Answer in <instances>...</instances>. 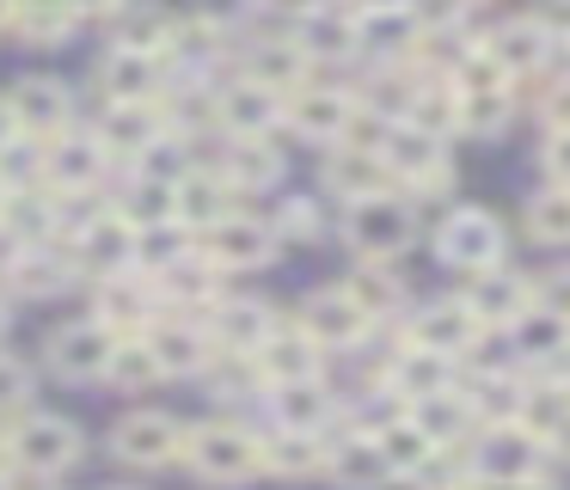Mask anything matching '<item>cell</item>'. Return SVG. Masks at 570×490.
Instances as JSON below:
<instances>
[{"instance_id": "cell-56", "label": "cell", "mask_w": 570, "mask_h": 490, "mask_svg": "<svg viewBox=\"0 0 570 490\" xmlns=\"http://www.w3.org/2000/svg\"><path fill=\"white\" fill-rule=\"evenodd\" d=\"M350 7H356V12H405L411 0H350Z\"/></svg>"}, {"instance_id": "cell-35", "label": "cell", "mask_w": 570, "mask_h": 490, "mask_svg": "<svg viewBox=\"0 0 570 490\" xmlns=\"http://www.w3.org/2000/svg\"><path fill=\"white\" fill-rule=\"evenodd\" d=\"M411 423H417L435 448H454V441L472 429V404H466V392L448 386V392H430V399L411 404Z\"/></svg>"}, {"instance_id": "cell-42", "label": "cell", "mask_w": 570, "mask_h": 490, "mask_svg": "<svg viewBox=\"0 0 570 490\" xmlns=\"http://www.w3.org/2000/svg\"><path fill=\"white\" fill-rule=\"evenodd\" d=\"M105 380H117V392H148L160 374V362H154V350L141 337H117L111 362H105Z\"/></svg>"}, {"instance_id": "cell-50", "label": "cell", "mask_w": 570, "mask_h": 490, "mask_svg": "<svg viewBox=\"0 0 570 490\" xmlns=\"http://www.w3.org/2000/svg\"><path fill=\"white\" fill-rule=\"evenodd\" d=\"M546 178L570 190V129H552V141H546Z\"/></svg>"}, {"instance_id": "cell-32", "label": "cell", "mask_w": 570, "mask_h": 490, "mask_svg": "<svg viewBox=\"0 0 570 490\" xmlns=\"http://www.w3.org/2000/svg\"><path fill=\"white\" fill-rule=\"evenodd\" d=\"M374 441H381V453H386V465H393V478H417V472H430L435 453H442L417 423H411V411H405V416H393V423H381V429H374Z\"/></svg>"}, {"instance_id": "cell-28", "label": "cell", "mask_w": 570, "mask_h": 490, "mask_svg": "<svg viewBox=\"0 0 570 490\" xmlns=\"http://www.w3.org/2000/svg\"><path fill=\"white\" fill-rule=\"evenodd\" d=\"M252 362H258V374L271 386H283V380H320V343L307 331H271Z\"/></svg>"}, {"instance_id": "cell-59", "label": "cell", "mask_w": 570, "mask_h": 490, "mask_svg": "<svg viewBox=\"0 0 570 490\" xmlns=\"http://www.w3.org/2000/svg\"><path fill=\"white\" fill-rule=\"evenodd\" d=\"M0 331H7V301H0Z\"/></svg>"}, {"instance_id": "cell-48", "label": "cell", "mask_w": 570, "mask_h": 490, "mask_svg": "<svg viewBox=\"0 0 570 490\" xmlns=\"http://www.w3.org/2000/svg\"><path fill=\"white\" fill-rule=\"evenodd\" d=\"M26 399H31V374H26V362L0 355V416H13Z\"/></svg>"}, {"instance_id": "cell-43", "label": "cell", "mask_w": 570, "mask_h": 490, "mask_svg": "<svg viewBox=\"0 0 570 490\" xmlns=\"http://www.w3.org/2000/svg\"><path fill=\"white\" fill-rule=\"evenodd\" d=\"M117 215H124L129 227H166V220H173V178H154V171H141L136 190H129V203L117 208Z\"/></svg>"}, {"instance_id": "cell-39", "label": "cell", "mask_w": 570, "mask_h": 490, "mask_svg": "<svg viewBox=\"0 0 570 490\" xmlns=\"http://www.w3.org/2000/svg\"><path fill=\"white\" fill-rule=\"evenodd\" d=\"M117 43L111 49H136V56H160L166 61V37H173V19L154 7H117Z\"/></svg>"}, {"instance_id": "cell-18", "label": "cell", "mask_w": 570, "mask_h": 490, "mask_svg": "<svg viewBox=\"0 0 570 490\" xmlns=\"http://www.w3.org/2000/svg\"><path fill=\"white\" fill-rule=\"evenodd\" d=\"M111 350H117V337L99 318H80V325H68L50 337V362H56V374H68V380H105Z\"/></svg>"}, {"instance_id": "cell-33", "label": "cell", "mask_w": 570, "mask_h": 490, "mask_svg": "<svg viewBox=\"0 0 570 490\" xmlns=\"http://www.w3.org/2000/svg\"><path fill=\"white\" fill-rule=\"evenodd\" d=\"M271 404H276V423L283 429L325 435V423H332V392H325L320 380H283V386L271 392Z\"/></svg>"}, {"instance_id": "cell-3", "label": "cell", "mask_w": 570, "mask_h": 490, "mask_svg": "<svg viewBox=\"0 0 570 490\" xmlns=\"http://www.w3.org/2000/svg\"><path fill=\"white\" fill-rule=\"evenodd\" d=\"M178 460H190V472L215 478V484H246V478H258V435H246L234 423H203L185 429Z\"/></svg>"}, {"instance_id": "cell-4", "label": "cell", "mask_w": 570, "mask_h": 490, "mask_svg": "<svg viewBox=\"0 0 570 490\" xmlns=\"http://www.w3.org/2000/svg\"><path fill=\"white\" fill-rule=\"evenodd\" d=\"M13 460H19V472H31V478H56V472H68V465L80 460V429L68 423V416H26V423L13 429Z\"/></svg>"}, {"instance_id": "cell-7", "label": "cell", "mask_w": 570, "mask_h": 490, "mask_svg": "<svg viewBox=\"0 0 570 490\" xmlns=\"http://www.w3.org/2000/svg\"><path fill=\"white\" fill-rule=\"evenodd\" d=\"M203 257H209L215 270H258L276 257V227H264V220L252 215H222L203 227Z\"/></svg>"}, {"instance_id": "cell-16", "label": "cell", "mask_w": 570, "mask_h": 490, "mask_svg": "<svg viewBox=\"0 0 570 490\" xmlns=\"http://www.w3.org/2000/svg\"><path fill=\"white\" fill-rule=\"evenodd\" d=\"M92 80H99L105 105H154V92H160V80H166V61L136 56V49H111Z\"/></svg>"}, {"instance_id": "cell-55", "label": "cell", "mask_w": 570, "mask_h": 490, "mask_svg": "<svg viewBox=\"0 0 570 490\" xmlns=\"http://www.w3.org/2000/svg\"><path fill=\"white\" fill-rule=\"evenodd\" d=\"M546 448H552L558 460H570V411H564V423H558L552 435H546Z\"/></svg>"}, {"instance_id": "cell-30", "label": "cell", "mask_w": 570, "mask_h": 490, "mask_svg": "<svg viewBox=\"0 0 570 490\" xmlns=\"http://www.w3.org/2000/svg\"><path fill=\"white\" fill-rule=\"evenodd\" d=\"M546 43H552V37H546L533 19H509V24H497V31L484 37V56L515 80V74H533L546 61Z\"/></svg>"}, {"instance_id": "cell-44", "label": "cell", "mask_w": 570, "mask_h": 490, "mask_svg": "<svg viewBox=\"0 0 570 490\" xmlns=\"http://www.w3.org/2000/svg\"><path fill=\"white\" fill-rule=\"evenodd\" d=\"M344 288L356 294V306L368 318H381V313H393V306H399V276L381 264V257H362V270L344 282Z\"/></svg>"}, {"instance_id": "cell-23", "label": "cell", "mask_w": 570, "mask_h": 490, "mask_svg": "<svg viewBox=\"0 0 570 490\" xmlns=\"http://www.w3.org/2000/svg\"><path fill=\"white\" fill-rule=\"evenodd\" d=\"M234 215V184L222 171H178L173 178V220L185 227H209V220Z\"/></svg>"}, {"instance_id": "cell-51", "label": "cell", "mask_w": 570, "mask_h": 490, "mask_svg": "<svg viewBox=\"0 0 570 490\" xmlns=\"http://www.w3.org/2000/svg\"><path fill=\"white\" fill-rule=\"evenodd\" d=\"M540 306H546V313H558V318H570V270H558V276L540 282Z\"/></svg>"}, {"instance_id": "cell-13", "label": "cell", "mask_w": 570, "mask_h": 490, "mask_svg": "<svg viewBox=\"0 0 570 490\" xmlns=\"http://www.w3.org/2000/svg\"><path fill=\"white\" fill-rule=\"evenodd\" d=\"M178 448H185V423L166 411H136L111 435V453L124 465H166V460H178Z\"/></svg>"}, {"instance_id": "cell-61", "label": "cell", "mask_w": 570, "mask_h": 490, "mask_svg": "<svg viewBox=\"0 0 570 490\" xmlns=\"http://www.w3.org/2000/svg\"><path fill=\"white\" fill-rule=\"evenodd\" d=\"M460 7H479V0H460Z\"/></svg>"}, {"instance_id": "cell-38", "label": "cell", "mask_w": 570, "mask_h": 490, "mask_svg": "<svg viewBox=\"0 0 570 490\" xmlns=\"http://www.w3.org/2000/svg\"><path fill=\"white\" fill-rule=\"evenodd\" d=\"M276 171H283V159L264 147V135H234L227 166H222V178L234 184V190H264V184H276Z\"/></svg>"}, {"instance_id": "cell-17", "label": "cell", "mask_w": 570, "mask_h": 490, "mask_svg": "<svg viewBox=\"0 0 570 490\" xmlns=\"http://www.w3.org/2000/svg\"><path fill=\"white\" fill-rule=\"evenodd\" d=\"M141 343L154 350L160 374H197V367H209V355H215L209 331H203V325H190V318H148Z\"/></svg>"}, {"instance_id": "cell-63", "label": "cell", "mask_w": 570, "mask_h": 490, "mask_svg": "<svg viewBox=\"0 0 570 490\" xmlns=\"http://www.w3.org/2000/svg\"><path fill=\"white\" fill-rule=\"evenodd\" d=\"M460 490H466V484H460Z\"/></svg>"}, {"instance_id": "cell-11", "label": "cell", "mask_w": 570, "mask_h": 490, "mask_svg": "<svg viewBox=\"0 0 570 490\" xmlns=\"http://www.w3.org/2000/svg\"><path fill=\"white\" fill-rule=\"evenodd\" d=\"M374 318L356 306V294L350 288H320L307 294V306H301V331H307L320 350H356L362 337H368Z\"/></svg>"}, {"instance_id": "cell-25", "label": "cell", "mask_w": 570, "mask_h": 490, "mask_svg": "<svg viewBox=\"0 0 570 490\" xmlns=\"http://www.w3.org/2000/svg\"><path fill=\"white\" fill-rule=\"evenodd\" d=\"M258 472H276V478L325 472V435H307V429L276 423V435H258Z\"/></svg>"}, {"instance_id": "cell-34", "label": "cell", "mask_w": 570, "mask_h": 490, "mask_svg": "<svg viewBox=\"0 0 570 490\" xmlns=\"http://www.w3.org/2000/svg\"><path fill=\"white\" fill-rule=\"evenodd\" d=\"M386 386H393L399 399H411V404L430 399V392H448V355L405 343V350L393 355V367H386Z\"/></svg>"}, {"instance_id": "cell-22", "label": "cell", "mask_w": 570, "mask_h": 490, "mask_svg": "<svg viewBox=\"0 0 570 490\" xmlns=\"http://www.w3.org/2000/svg\"><path fill=\"white\" fill-rule=\"evenodd\" d=\"M325 472H332L337 490H381L393 478V465H386L374 435H344V441H325Z\"/></svg>"}, {"instance_id": "cell-12", "label": "cell", "mask_w": 570, "mask_h": 490, "mask_svg": "<svg viewBox=\"0 0 570 490\" xmlns=\"http://www.w3.org/2000/svg\"><path fill=\"white\" fill-rule=\"evenodd\" d=\"M283 117L307 141H344L350 117H356V98H344L337 86H295V92H283Z\"/></svg>"}, {"instance_id": "cell-58", "label": "cell", "mask_w": 570, "mask_h": 490, "mask_svg": "<svg viewBox=\"0 0 570 490\" xmlns=\"http://www.w3.org/2000/svg\"><path fill=\"white\" fill-rule=\"evenodd\" d=\"M7 24H13V0H0V31H7Z\"/></svg>"}, {"instance_id": "cell-27", "label": "cell", "mask_w": 570, "mask_h": 490, "mask_svg": "<svg viewBox=\"0 0 570 490\" xmlns=\"http://www.w3.org/2000/svg\"><path fill=\"white\" fill-rule=\"evenodd\" d=\"M325 184H332L337 196H350V203H362V196H381L393 190V171H386V159L374 154V147H337L332 159H325Z\"/></svg>"}, {"instance_id": "cell-40", "label": "cell", "mask_w": 570, "mask_h": 490, "mask_svg": "<svg viewBox=\"0 0 570 490\" xmlns=\"http://www.w3.org/2000/svg\"><path fill=\"white\" fill-rule=\"evenodd\" d=\"M13 24H19L26 43H62L80 24V12L68 7V0H13Z\"/></svg>"}, {"instance_id": "cell-8", "label": "cell", "mask_w": 570, "mask_h": 490, "mask_svg": "<svg viewBox=\"0 0 570 490\" xmlns=\"http://www.w3.org/2000/svg\"><path fill=\"white\" fill-rule=\"evenodd\" d=\"M435 252L454 270H491L503 257V220L484 215V208H454V215L435 227Z\"/></svg>"}, {"instance_id": "cell-57", "label": "cell", "mask_w": 570, "mask_h": 490, "mask_svg": "<svg viewBox=\"0 0 570 490\" xmlns=\"http://www.w3.org/2000/svg\"><path fill=\"white\" fill-rule=\"evenodd\" d=\"M13 147V117H7V105H0V154Z\"/></svg>"}, {"instance_id": "cell-47", "label": "cell", "mask_w": 570, "mask_h": 490, "mask_svg": "<svg viewBox=\"0 0 570 490\" xmlns=\"http://www.w3.org/2000/svg\"><path fill=\"white\" fill-rule=\"evenodd\" d=\"M528 233L540 245H570V190H546V196H533L528 203Z\"/></svg>"}, {"instance_id": "cell-6", "label": "cell", "mask_w": 570, "mask_h": 490, "mask_svg": "<svg viewBox=\"0 0 570 490\" xmlns=\"http://www.w3.org/2000/svg\"><path fill=\"white\" fill-rule=\"evenodd\" d=\"M381 159H386V171L393 178H405L417 196H442L448 190V159H442V141L435 135H423V129H411V122H399V129H386V141H381Z\"/></svg>"}, {"instance_id": "cell-37", "label": "cell", "mask_w": 570, "mask_h": 490, "mask_svg": "<svg viewBox=\"0 0 570 490\" xmlns=\"http://www.w3.org/2000/svg\"><path fill=\"white\" fill-rule=\"evenodd\" d=\"M509 325H515V350H521V355H533V362H552V355H564V350H570V318L546 313L540 301H533L528 313H515Z\"/></svg>"}, {"instance_id": "cell-5", "label": "cell", "mask_w": 570, "mask_h": 490, "mask_svg": "<svg viewBox=\"0 0 570 490\" xmlns=\"http://www.w3.org/2000/svg\"><path fill=\"white\" fill-rule=\"evenodd\" d=\"M0 105H7V117H13V135H31V141H50V135L75 129V98H68V86L43 80V74L19 80Z\"/></svg>"}, {"instance_id": "cell-1", "label": "cell", "mask_w": 570, "mask_h": 490, "mask_svg": "<svg viewBox=\"0 0 570 490\" xmlns=\"http://www.w3.org/2000/svg\"><path fill=\"white\" fill-rule=\"evenodd\" d=\"M454 110H460V129L472 135H497L509 122V110H515V92H509V74L497 68L484 49H466V56L454 61Z\"/></svg>"}, {"instance_id": "cell-49", "label": "cell", "mask_w": 570, "mask_h": 490, "mask_svg": "<svg viewBox=\"0 0 570 490\" xmlns=\"http://www.w3.org/2000/svg\"><path fill=\"white\" fill-rule=\"evenodd\" d=\"M533 24H540L546 37H558V43H570V0H533L528 12Z\"/></svg>"}, {"instance_id": "cell-24", "label": "cell", "mask_w": 570, "mask_h": 490, "mask_svg": "<svg viewBox=\"0 0 570 490\" xmlns=\"http://www.w3.org/2000/svg\"><path fill=\"white\" fill-rule=\"evenodd\" d=\"M160 135H166V117L154 105H105V122H99V135L92 141L105 147V154H148V147H160Z\"/></svg>"}, {"instance_id": "cell-20", "label": "cell", "mask_w": 570, "mask_h": 490, "mask_svg": "<svg viewBox=\"0 0 570 490\" xmlns=\"http://www.w3.org/2000/svg\"><path fill=\"white\" fill-rule=\"evenodd\" d=\"M479 318H472V306L466 301H442V306H423L417 318H411V343L417 350H435V355H466L472 343H479Z\"/></svg>"}, {"instance_id": "cell-21", "label": "cell", "mask_w": 570, "mask_h": 490, "mask_svg": "<svg viewBox=\"0 0 570 490\" xmlns=\"http://www.w3.org/2000/svg\"><path fill=\"white\" fill-rule=\"evenodd\" d=\"M472 288H466V306H472V318L479 325H509L515 313H528L533 306V282L528 276H515V270H472Z\"/></svg>"}, {"instance_id": "cell-26", "label": "cell", "mask_w": 570, "mask_h": 490, "mask_svg": "<svg viewBox=\"0 0 570 490\" xmlns=\"http://www.w3.org/2000/svg\"><path fill=\"white\" fill-rule=\"evenodd\" d=\"M92 318H99L111 337H141L148 318H154V301H148V288L129 282V276H99V306H92Z\"/></svg>"}, {"instance_id": "cell-19", "label": "cell", "mask_w": 570, "mask_h": 490, "mask_svg": "<svg viewBox=\"0 0 570 490\" xmlns=\"http://www.w3.org/2000/svg\"><path fill=\"white\" fill-rule=\"evenodd\" d=\"M276 331L264 301H215L209 306V343L222 355H258V343Z\"/></svg>"}, {"instance_id": "cell-41", "label": "cell", "mask_w": 570, "mask_h": 490, "mask_svg": "<svg viewBox=\"0 0 570 490\" xmlns=\"http://www.w3.org/2000/svg\"><path fill=\"white\" fill-rule=\"evenodd\" d=\"M399 122H411V129H423V135H435V141H442L448 129H460L454 86H430V80H417V92H411V105H405V117H399Z\"/></svg>"}, {"instance_id": "cell-15", "label": "cell", "mask_w": 570, "mask_h": 490, "mask_svg": "<svg viewBox=\"0 0 570 490\" xmlns=\"http://www.w3.org/2000/svg\"><path fill=\"white\" fill-rule=\"evenodd\" d=\"M295 49L307 61H344L362 49V19L356 7H307L301 12V31H295Z\"/></svg>"}, {"instance_id": "cell-45", "label": "cell", "mask_w": 570, "mask_h": 490, "mask_svg": "<svg viewBox=\"0 0 570 490\" xmlns=\"http://www.w3.org/2000/svg\"><path fill=\"white\" fill-rule=\"evenodd\" d=\"M301 74H307V56H301L295 43H264L258 56H252V80H258V86H271L276 98H283V92H295V86H301Z\"/></svg>"}, {"instance_id": "cell-10", "label": "cell", "mask_w": 570, "mask_h": 490, "mask_svg": "<svg viewBox=\"0 0 570 490\" xmlns=\"http://www.w3.org/2000/svg\"><path fill=\"white\" fill-rule=\"evenodd\" d=\"M105 147L92 141V135H50L43 141V154H38V166H43V184H50V196H87L92 184H99V171H105Z\"/></svg>"}, {"instance_id": "cell-62", "label": "cell", "mask_w": 570, "mask_h": 490, "mask_svg": "<svg viewBox=\"0 0 570 490\" xmlns=\"http://www.w3.org/2000/svg\"><path fill=\"white\" fill-rule=\"evenodd\" d=\"M0 196H7V178H0Z\"/></svg>"}, {"instance_id": "cell-31", "label": "cell", "mask_w": 570, "mask_h": 490, "mask_svg": "<svg viewBox=\"0 0 570 490\" xmlns=\"http://www.w3.org/2000/svg\"><path fill=\"white\" fill-rule=\"evenodd\" d=\"M160 294H166V301H178V306H215V294H222V270H215L203 252H190V245H185V252L160 270Z\"/></svg>"}, {"instance_id": "cell-9", "label": "cell", "mask_w": 570, "mask_h": 490, "mask_svg": "<svg viewBox=\"0 0 570 490\" xmlns=\"http://www.w3.org/2000/svg\"><path fill=\"white\" fill-rule=\"evenodd\" d=\"M136 239H141V227H129L117 208H111V215H92V220H80L68 264L92 270V276H124V270L136 264Z\"/></svg>"}, {"instance_id": "cell-60", "label": "cell", "mask_w": 570, "mask_h": 490, "mask_svg": "<svg viewBox=\"0 0 570 490\" xmlns=\"http://www.w3.org/2000/svg\"><path fill=\"white\" fill-rule=\"evenodd\" d=\"M0 490H13V478H7V472H0Z\"/></svg>"}, {"instance_id": "cell-46", "label": "cell", "mask_w": 570, "mask_h": 490, "mask_svg": "<svg viewBox=\"0 0 570 490\" xmlns=\"http://www.w3.org/2000/svg\"><path fill=\"white\" fill-rule=\"evenodd\" d=\"M564 411H570V399H564V386H521V399H515V423L521 429H533V435H552L558 423H564Z\"/></svg>"}, {"instance_id": "cell-36", "label": "cell", "mask_w": 570, "mask_h": 490, "mask_svg": "<svg viewBox=\"0 0 570 490\" xmlns=\"http://www.w3.org/2000/svg\"><path fill=\"white\" fill-rule=\"evenodd\" d=\"M68 257H56L50 245H19L13 252V288L26 294V301H50V294H62L68 282Z\"/></svg>"}, {"instance_id": "cell-54", "label": "cell", "mask_w": 570, "mask_h": 490, "mask_svg": "<svg viewBox=\"0 0 570 490\" xmlns=\"http://www.w3.org/2000/svg\"><path fill=\"white\" fill-rule=\"evenodd\" d=\"M68 7L80 12V19H111L117 7H129V0H68Z\"/></svg>"}, {"instance_id": "cell-14", "label": "cell", "mask_w": 570, "mask_h": 490, "mask_svg": "<svg viewBox=\"0 0 570 490\" xmlns=\"http://www.w3.org/2000/svg\"><path fill=\"white\" fill-rule=\"evenodd\" d=\"M540 453H546V441L533 429H521L515 416L491 423L479 441V478H540Z\"/></svg>"}, {"instance_id": "cell-52", "label": "cell", "mask_w": 570, "mask_h": 490, "mask_svg": "<svg viewBox=\"0 0 570 490\" xmlns=\"http://www.w3.org/2000/svg\"><path fill=\"white\" fill-rule=\"evenodd\" d=\"M546 122H552V129H570V80H558L552 92H546Z\"/></svg>"}, {"instance_id": "cell-53", "label": "cell", "mask_w": 570, "mask_h": 490, "mask_svg": "<svg viewBox=\"0 0 570 490\" xmlns=\"http://www.w3.org/2000/svg\"><path fill=\"white\" fill-rule=\"evenodd\" d=\"M466 490H552L546 478H479V484H466Z\"/></svg>"}, {"instance_id": "cell-2", "label": "cell", "mask_w": 570, "mask_h": 490, "mask_svg": "<svg viewBox=\"0 0 570 490\" xmlns=\"http://www.w3.org/2000/svg\"><path fill=\"white\" fill-rule=\"evenodd\" d=\"M344 239L356 245L362 257H399L411 239H417V208L405 203V196L381 190V196H362V203H350L344 215Z\"/></svg>"}, {"instance_id": "cell-29", "label": "cell", "mask_w": 570, "mask_h": 490, "mask_svg": "<svg viewBox=\"0 0 570 490\" xmlns=\"http://www.w3.org/2000/svg\"><path fill=\"white\" fill-rule=\"evenodd\" d=\"M215 117H222L234 135H264V129L283 122V98H276L271 86H258V80H239V86H227V92L215 98Z\"/></svg>"}]
</instances>
